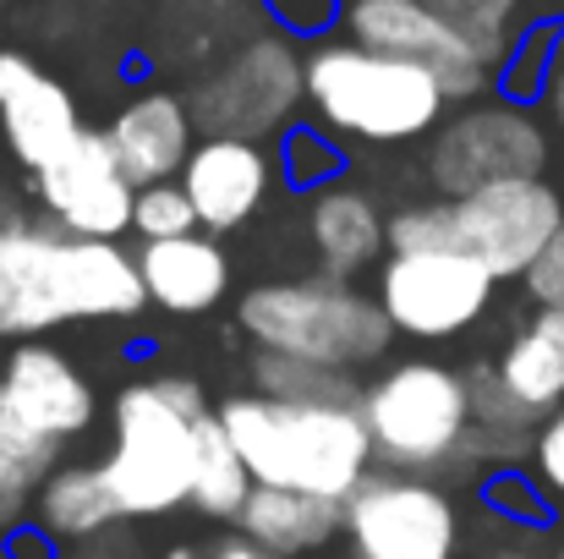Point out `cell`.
I'll return each instance as SVG.
<instances>
[{
	"label": "cell",
	"instance_id": "6da1fadb",
	"mask_svg": "<svg viewBox=\"0 0 564 559\" xmlns=\"http://www.w3.org/2000/svg\"><path fill=\"white\" fill-rule=\"evenodd\" d=\"M143 308L149 291L121 241L66 236L0 192V335L33 341L77 319H138Z\"/></svg>",
	"mask_w": 564,
	"mask_h": 559
},
{
	"label": "cell",
	"instance_id": "7a4b0ae2",
	"mask_svg": "<svg viewBox=\"0 0 564 559\" xmlns=\"http://www.w3.org/2000/svg\"><path fill=\"white\" fill-rule=\"evenodd\" d=\"M214 417L241 450L258 488H296L346 505L378 472L362 406H296L241 389L214 406Z\"/></svg>",
	"mask_w": 564,
	"mask_h": 559
},
{
	"label": "cell",
	"instance_id": "3957f363",
	"mask_svg": "<svg viewBox=\"0 0 564 559\" xmlns=\"http://www.w3.org/2000/svg\"><path fill=\"white\" fill-rule=\"evenodd\" d=\"M214 406L203 400V384L182 373L132 378L116 395V439L99 461L121 516H171L192 505V472H197V428Z\"/></svg>",
	"mask_w": 564,
	"mask_h": 559
},
{
	"label": "cell",
	"instance_id": "277c9868",
	"mask_svg": "<svg viewBox=\"0 0 564 559\" xmlns=\"http://www.w3.org/2000/svg\"><path fill=\"white\" fill-rule=\"evenodd\" d=\"M560 225L564 192L549 176H532L389 214V252H460L494 280H521Z\"/></svg>",
	"mask_w": 564,
	"mask_h": 559
},
{
	"label": "cell",
	"instance_id": "5b68a950",
	"mask_svg": "<svg viewBox=\"0 0 564 559\" xmlns=\"http://www.w3.org/2000/svg\"><path fill=\"white\" fill-rule=\"evenodd\" d=\"M307 105L329 138L394 149L438 132L449 94L411 61L362 50L351 39H318L307 50Z\"/></svg>",
	"mask_w": 564,
	"mask_h": 559
},
{
	"label": "cell",
	"instance_id": "8992f818",
	"mask_svg": "<svg viewBox=\"0 0 564 559\" xmlns=\"http://www.w3.org/2000/svg\"><path fill=\"white\" fill-rule=\"evenodd\" d=\"M236 324L252 341V352L318 363V368L335 373L373 368L378 357L389 352V341H394L378 297H368L351 280H335V275H302V280L252 286L236 302Z\"/></svg>",
	"mask_w": 564,
	"mask_h": 559
},
{
	"label": "cell",
	"instance_id": "52a82bcc",
	"mask_svg": "<svg viewBox=\"0 0 564 559\" xmlns=\"http://www.w3.org/2000/svg\"><path fill=\"white\" fill-rule=\"evenodd\" d=\"M362 422L383 472H438L471 450V384L449 363H394L362 389Z\"/></svg>",
	"mask_w": 564,
	"mask_h": 559
},
{
	"label": "cell",
	"instance_id": "ba28073f",
	"mask_svg": "<svg viewBox=\"0 0 564 559\" xmlns=\"http://www.w3.org/2000/svg\"><path fill=\"white\" fill-rule=\"evenodd\" d=\"M187 105L203 138H285L307 105V55L285 33H258L197 83Z\"/></svg>",
	"mask_w": 564,
	"mask_h": 559
},
{
	"label": "cell",
	"instance_id": "9c48e42d",
	"mask_svg": "<svg viewBox=\"0 0 564 559\" xmlns=\"http://www.w3.org/2000/svg\"><path fill=\"white\" fill-rule=\"evenodd\" d=\"M549 127L516 99H471L444 116L427 143V182L438 197H466L499 182H532L549 171Z\"/></svg>",
	"mask_w": 564,
	"mask_h": 559
},
{
	"label": "cell",
	"instance_id": "30bf717a",
	"mask_svg": "<svg viewBox=\"0 0 564 559\" xmlns=\"http://www.w3.org/2000/svg\"><path fill=\"white\" fill-rule=\"evenodd\" d=\"M499 280L460 252H389L378 264V308L405 341H460L488 308Z\"/></svg>",
	"mask_w": 564,
	"mask_h": 559
},
{
	"label": "cell",
	"instance_id": "8fae6325",
	"mask_svg": "<svg viewBox=\"0 0 564 559\" xmlns=\"http://www.w3.org/2000/svg\"><path fill=\"white\" fill-rule=\"evenodd\" d=\"M340 516L357 559H455L460 549L455 499L411 472H373Z\"/></svg>",
	"mask_w": 564,
	"mask_h": 559
},
{
	"label": "cell",
	"instance_id": "7c38bea8",
	"mask_svg": "<svg viewBox=\"0 0 564 559\" xmlns=\"http://www.w3.org/2000/svg\"><path fill=\"white\" fill-rule=\"evenodd\" d=\"M340 39L433 72L438 88L449 94V105H455V99L471 105V99H482V88L494 83V72L477 61V50L444 22L427 0H346V11H340Z\"/></svg>",
	"mask_w": 564,
	"mask_h": 559
},
{
	"label": "cell",
	"instance_id": "4fadbf2b",
	"mask_svg": "<svg viewBox=\"0 0 564 559\" xmlns=\"http://www.w3.org/2000/svg\"><path fill=\"white\" fill-rule=\"evenodd\" d=\"M33 197L55 230L83 236V241H121L132 230V208H138V186L127 182L105 132H83L66 160L39 171Z\"/></svg>",
	"mask_w": 564,
	"mask_h": 559
},
{
	"label": "cell",
	"instance_id": "5bb4252c",
	"mask_svg": "<svg viewBox=\"0 0 564 559\" xmlns=\"http://www.w3.org/2000/svg\"><path fill=\"white\" fill-rule=\"evenodd\" d=\"M83 132L88 127L77 116L72 88L61 77H50L33 55L0 50V138L17 165L39 176L55 160H66Z\"/></svg>",
	"mask_w": 564,
	"mask_h": 559
},
{
	"label": "cell",
	"instance_id": "9a60e30c",
	"mask_svg": "<svg viewBox=\"0 0 564 559\" xmlns=\"http://www.w3.org/2000/svg\"><path fill=\"white\" fill-rule=\"evenodd\" d=\"M274 186H280V154L247 138H197L187 171H182V192L192 197L197 230L208 236L241 230L269 203Z\"/></svg>",
	"mask_w": 564,
	"mask_h": 559
},
{
	"label": "cell",
	"instance_id": "2e32d148",
	"mask_svg": "<svg viewBox=\"0 0 564 559\" xmlns=\"http://www.w3.org/2000/svg\"><path fill=\"white\" fill-rule=\"evenodd\" d=\"M0 395L50 444L83 439L94 428V417H99L88 373L77 368L66 352H55V346H17L6 357V373H0Z\"/></svg>",
	"mask_w": 564,
	"mask_h": 559
},
{
	"label": "cell",
	"instance_id": "e0dca14e",
	"mask_svg": "<svg viewBox=\"0 0 564 559\" xmlns=\"http://www.w3.org/2000/svg\"><path fill=\"white\" fill-rule=\"evenodd\" d=\"M105 138H110L127 182L143 192V186L160 182H182L192 149H197V121H192V105L182 94L149 88V94H138L116 110Z\"/></svg>",
	"mask_w": 564,
	"mask_h": 559
},
{
	"label": "cell",
	"instance_id": "ac0fdd59",
	"mask_svg": "<svg viewBox=\"0 0 564 559\" xmlns=\"http://www.w3.org/2000/svg\"><path fill=\"white\" fill-rule=\"evenodd\" d=\"M307 247L335 280H357L389 258V214L357 182H329L307 192Z\"/></svg>",
	"mask_w": 564,
	"mask_h": 559
},
{
	"label": "cell",
	"instance_id": "d6986e66",
	"mask_svg": "<svg viewBox=\"0 0 564 559\" xmlns=\"http://www.w3.org/2000/svg\"><path fill=\"white\" fill-rule=\"evenodd\" d=\"M138 275H143L149 308H165L176 319H197V313L219 308L225 286H230L225 247L208 230H192V236H176V241H143Z\"/></svg>",
	"mask_w": 564,
	"mask_h": 559
},
{
	"label": "cell",
	"instance_id": "ffe728a7",
	"mask_svg": "<svg viewBox=\"0 0 564 559\" xmlns=\"http://www.w3.org/2000/svg\"><path fill=\"white\" fill-rule=\"evenodd\" d=\"M494 373H499L505 395L532 422H543L549 411H560L564 406V308H538L510 335V346L499 352Z\"/></svg>",
	"mask_w": 564,
	"mask_h": 559
},
{
	"label": "cell",
	"instance_id": "44dd1931",
	"mask_svg": "<svg viewBox=\"0 0 564 559\" xmlns=\"http://www.w3.org/2000/svg\"><path fill=\"white\" fill-rule=\"evenodd\" d=\"M241 538L252 549L274 559H296L324 549L335 533H346V516L340 505L318 499V494H296V488H252V499L241 505L236 516Z\"/></svg>",
	"mask_w": 564,
	"mask_h": 559
},
{
	"label": "cell",
	"instance_id": "7402d4cb",
	"mask_svg": "<svg viewBox=\"0 0 564 559\" xmlns=\"http://www.w3.org/2000/svg\"><path fill=\"white\" fill-rule=\"evenodd\" d=\"M33 516L39 533L55 544H88L99 538L110 522H121V505L105 483L99 466H55L39 488H33Z\"/></svg>",
	"mask_w": 564,
	"mask_h": 559
},
{
	"label": "cell",
	"instance_id": "603a6c76",
	"mask_svg": "<svg viewBox=\"0 0 564 559\" xmlns=\"http://www.w3.org/2000/svg\"><path fill=\"white\" fill-rule=\"evenodd\" d=\"M252 472L241 461V450L230 444V433L219 428V417L208 411L197 428V472H192V505L208 522H236L241 505L252 499Z\"/></svg>",
	"mask_w": 564,
	"mask_h": 559
},
{
	"label": "cell",
	"instance_id": "cb8c5ba5",
	"mask_svg": "<svg viewBox=\"0 0 564 559\" xmlns=\"http://www.w3.org/2000/svg\"><path fill=\"white\" fill-rule=\"evenodd\" d=\"M252 395L269 400H296V406H362L357 373H335L318 363H296V357H274V352H252Z\"/></svg>",
	"mask_w": 564,
	"mask_h": 559
},
{
	"label": "cell",
	"instance_id": "d4e9b609",
	"mask_svg": "<svg viewBox=\"0 0 564 559\" xmlns=\"http://www.w3.org/2000/svg\"><path fill=\"white\" fill-rule=\"evenodd\" d=\"M427 6L477 50V61L494 77L505 72V61H510V50L521 39V22H516V6L510 0H427Z\"/></svg>",
	"mask_w": 564,
	"mask_h": 559
},
{
	"label": "cell",
	"instance_id": "484cf974",
	"mask_svg": "<svg viewBox=\"0 0 564 559\" xmlns=\"http://www.w3.org/2000/svg\"><path fill=\"white\" fill-rule=\"evenodd\" d=\"M274 154H280V182L296 192H318V186L340 182V171H346V154L324 127H291Z\"/></svg>",
	"mask_w": 564,
	"mask_h": 559
},
{
	"label": "cell",
	"instance_id": "4316f807",
	"mask_svg": "<svg viewBox=\"0 0 564 559\" xmlns=\"http://www.w3.org/2000/svg\"><path fill=\"white\" fill-rule=\"evenodd\" d=\"M554 55H560V28H554V22L521 28V39H516V50H510V61H505V72H499L505 99L527 105L532 94H549V77H554V66H560Z\"/></svg>",
	"mask_w": 564,
	"mask_h": 559
},
{
	"label": "cell",
	"instance_id": "83f0119b",
	"mask_svg": "<svg viewBox=\"0 0 564 559\" xmlns=\"http://www.w3.org/2000/svg\"><path fill=\"white\" fill-rule=\"evenodd\" d=\"M132 230L143 241H176L197 230V214H192V197L182 192V182H160L138 192V208H132Z\"/></svg>",
	"mask_w": 564,
	"mask_h": 559
},
{
	"label": "cell",
	"instance_id": "f1b7e54d",
	"mask_svg": "<svg viewBox=\"0 0 564 559\" xmlns=\"http://www.w3.org/2000/svg\"><path fill=\"white\" fill-rule=\"evenodd\" d=\"M0 461H6L17 477H28L33 488L61 466V444H50L44 433H33V428L6 406V395H0Z\"/></svg>",
	"mask_w": 564,
	"mask_h": 559
},
{
	"label": "cell",
	"instance_id": "f546056e",
	"mask_svg": "<svg viewBox=\"0 0 564 559\" xmlns=\"http://www.w3.org/2000/svg\"><path fill=\"white\" fill-rule=\"evenodd\" d=\"M258 6L285 39H324L329 28H340V11H346V0H258Z\"/></svg>",
	"mask_w": 564,
	"mask_h": 559
},
{
	"label": "cell",
	"instance_id": "4dcf8cb0",
	"mask_svg": "<svg viewBox=\"0 0 564 559\" xmlns=\"http://www.w3.org/2000/svg\"><path fill=\"white\" fill-rule=\"evenodd\" d=\"M532 483H538L549 499L564 505V406L538 422V439H532Z\"/></svg>",
	"mask_w": 564,
	"mask_h": 559
},
{
	"label": "cell",
	"instance_id": "1f68e13d",
	"mask_svg": "<svg viewBox=\"0 0 564 559\" xmlns=\"http://www.w3.org/2000/svg\"><path fill=\"white\" fill-rule=\"evenodd\" d=\"M521 286H527V297L538 308H564V225L549 236V247L532 258V269L521 275Z\"/></svg>",
	"mask_w": 564,
	"mask_h": 559
},
{
	"label": "cell",
	"instance_id": "d6a6232c",
	"mask_svg": "<svg viewBox=\"0 0 564 559\" xmlns=\"http://www.w3.org/2000/svg\"><path fill=\"white\" fill-rule=\"evenodd\" d=\"M488 499H494L505 516H516V522H527V527H532V522H543V499H549V494H543L532 477L505 472V477H494V483H488Z\"/></svg>",
	"mask_w": 564,
	"mask_h": 559
},
{
	"label": "cell",
	"instance_id": "836d02e7",
	"mask_svg": "<svg viewBox=\"0 0 564 559\" xmlns=\"http://www.w3.org/2000/svg\"><path fill=\"white\" fill-rule=\"evenodd\" d=\"M28 499H33V483H28V477H17V472L0 461V533H17V522H22Z\"/></svg>",
	"mask_w": 564,
	"mask_h": 559
},
{
	"label": "cell",
	"instance_id": "e575fe53",
	"mask_svg": "<svg viewBox=\"0 0 564 559\" xmlns=\"http://www.w3.org/2000/svg\"><path fill=\"white\" fill-rule=\"evenodd\" d=\"M11 559H55V538H44L39 527L33 533H17L11 538Z\"/></svg>",
	"mask_w": 564,
	"mask_h": 559
},
{
	"label": "cell",
	"instance_id": "d590c367",
	"mask_svg": "<svg viewBox=\"0 0 564 559\" xmlns=\"http://www.w3.org/2000/svg\"><path fill=\"white\" fill-rule=\"evenodd\" d=\"M549 116H554V127H560V138H564V61L554 66V77H549Z\"/></svg>",
	"mask_w": 564,
	"mask_h": 559
},
{
	"label": "cell",
	"instance_id": "8d00e7d4",
	"mask_svg": "<svg viewBox=\"0 0 564 559\" xmlns=\"http://www.w3.org/2000/svg\"><path fill=\"white\" fill-rule=\"evenodd\" d=\"M214 559H274V555H263V549H252L247 538H230V544H219V549H214Z\"/></svg>",
	"mask_w": 564,
	"mask_h": 559
},
{
	"label": "cell",
	"instance_id": "74e56055",
	"mask_svg": "<svg viewBox=\"0 0 564 559\" xmlns=\"http://www.w3.org/2000/svg\"><path fill=\"white\" fill-rule=\"evenodd\" d=\"M165 559H197V549H187V544H182V549H171Z\"/></svg>",
	"mask_w": 564,
	"mask_h": 559
},
{
	"label": "cell",
	"instance_id": "f35d334b",
	"mask_svg": "<svg viewBox=\"0 0 564 559\" xmlns=\"http://www.w3.org/2000/svg\"><path fill=\"white\" fill-rule=\"evenodd\" d=\"M499 559H527V555H499Z\"/></svg>",
	"mask_w": 564,
	"mask_h": 559
},
{
	"label": "cell",
	"instance_id": "ab89813d",
	"mask_svg": "<svg viewBox=\"0 0 564 559\" xmlns=\"http://www.w3.org/2000/svg\"><path fill=\"white\" fill-rule=\"evenodd\" d=\"M510 6H527V0H510Z\"/></svg>",
	"mask_w": 564,
	"mask_h": 559
},
{
	"label": "cell",
	"instance_id": "60d3db41",
	"mask_svg": "<svg viewBox=\"0 0 564 559\" xmlns=\"http://www.w3.org/2000/svg\"><path fill=\"white\" fill-rule=\"evenodd\" d=\"M560 559H564V549H560Z\"/></svg>",
	"mask_w": 564,
	"mask_h": 559
},
{
	"label": "cell",
	"instance_id": "b9f144b4",
	"mask_svg": "<svg viewBox=\"0 0 564 559\" xmlns=\"http://www.w3.org/2000/svg\"><path fill=\"white\" fill-rule=\"evenodd\" d=\"M0 6H6V0H0Z\"/></svg>",
	"mask_w": 564,
	"mask_h": 559
}]
</instances>
